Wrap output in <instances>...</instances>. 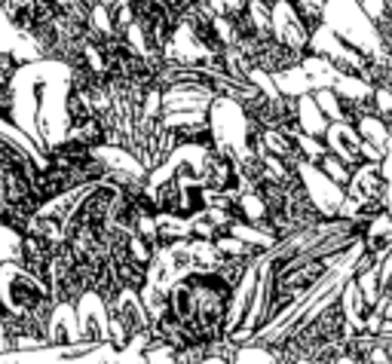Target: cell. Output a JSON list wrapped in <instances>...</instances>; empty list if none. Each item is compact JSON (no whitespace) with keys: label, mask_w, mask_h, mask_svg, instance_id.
I'll list each match as a JSON object with an SVG mask.
<instances>
[{"label":"cell","mask_w":392,"mask_h":364,"mask_svg":"<svg viewBox=\"0 0 392 364\" xmlns=\"http://www.w3.org/2000/svg\"><path fill=\"white\" fill-rule=\"evenodd\" d=\"M319 169L325 171V178H331L334 184H337V187H349V181H353V166H349L346 160H340L337 153H331V150H328V153L322 156V162H319Z\"/></svg>","instance_id":"6da1fadb"}]
</instances>
